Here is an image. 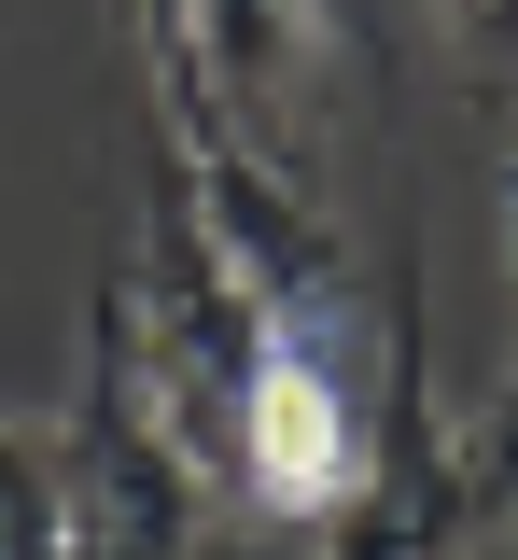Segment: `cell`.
Listing matches in <instances>:
<instances>
[{
    "instance_id": "obj_1",
    "label": "cell",
    "mask_w": 518,
    "mask_h": 560,
    "mask_svg": "<svg viewBox=\"0 0 518 560\" xmlns=\"http://www.w3.org/2000/svg\"><path fill=\"white\" fill-rule=\"evenodd\" d=\"M0 560H84V490L57 420H0Z\"/></svg>"
},
{
    "instance_id": "obj_2",
    "label": "cell",
    "mask_w": 518,
    "mask_h": 560,
    "mask_svg": "<svg viewBox=\"0 0 518 560\" xmlns=\"http://www.w3.org/2000/svg\"><path fill=\"white\" fill-rule=\"evenodd\" d=\"M435 28H448V57H462V84L518 127V0H435Z\"/></svg>"
},
{
    "instance_id": "obj_3",
    "label": "cell",
    "mask_w": 518,
    "mask_h": 560,
    "mask_svg": "<svg viewBox=\"0 0 518 560\" xmlns=\"http://www.w3.org/2000/svg\"><path fill=\"white\" fill-rule=\"evenodd\" d=\"M154 14H168V0H141V28H154Z\"/></svg>"
}]
</instances>
